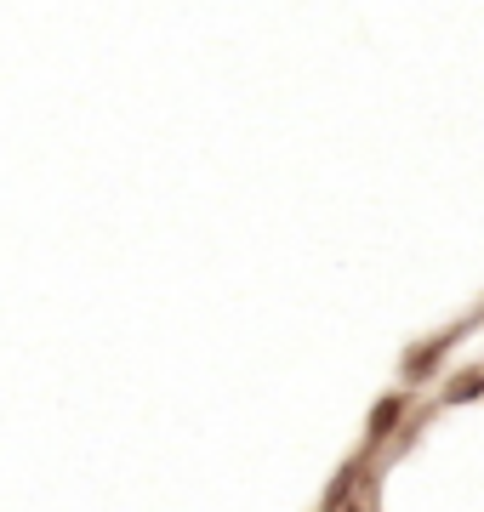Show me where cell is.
Returning a JSON list of instances; mask_svg holds the SVG:
<instances>
[{
    "label": "cell",
    "instance_id": "1",
    "mask_svg": "<svg viewBox=\"0 0 484 512\" xmlns=\"http://www.w3.org/2000/svg\"><path fill=\"white\" fill-rule=\"evenodd\" d=\"M479 319H484V313H479ZM479 319H467V325H450V330H439V336H428V342H410L405 359H399V387H405V393L428 387L433 376L445 370V359L456 353V342H462V336L479 325Z\"/></svg>",
    "mask_w": 484,
    "mask_h": 512
},
{
    "label": "cell",
    "instance_id": "2",
    "mask_svg": "<svg viewBox=\"0 0 484 512\" xmlns=\"http://www.w3.org/2000/svg\"><path fill=\"white\" fill-rule=\"evenodd\" d=\"M410 416H416V393H405V387H388V393L371 404V416H365V444H359V456L382 467V450H388V444L405 433Z\"/></svg>",
    "mask_w": 484,
    "mask_h": 512
},
{
    "label": "cell",
    "instance_id": "3",
    "mask_svg": "<svg viewBox=\"0 0 484 512\" xmlns=\"http://www.w3.org/2000/svg\"><path fill=\"white\" fill-rule=\"evenodd\" d=\"M479 399H484V359L479 365H462L439 387V410H467V404H479Z\"/></svg>",
    "mask_w": 484,
    "mask_h": 512
},
{
    "label": "cell",
    "instance_id": "4",
    "mask_svg": "<svg viewBox=\"0 0 484 512\" xmlns=\"http://www.w3.org/2000/svg\"><path fill=\"white\" fill-rule=\"evenodd\" d=\"M382 467H365V478H359V490H354V501H348V512H382Z\"/></svg>",
    "mask_w": 484,
    "mask_h": 512
}]
</instances>
